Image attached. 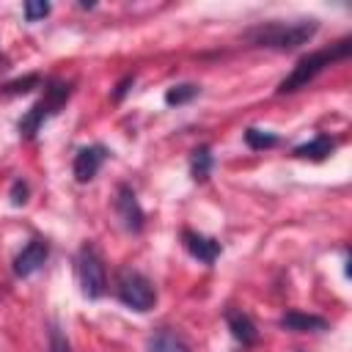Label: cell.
Masks as SVG:
<instances>
[{
	"label": "cell",
	"instance_id": "6da1fadb",
	"mask_svg": "<svg viewBox=\"0 0 352 352\" xmlns=\"http://www.w3.org/2000/svg\"><path fill=\"white\" fill-rule=\"evenodd\" d=\"M316 19H270V22H258L253 28L245 30V41L253 47H264V50H294L305 41L314 38L316 33Z\"/></svg>",
	"mask_w": 352,
	"mask_h": 352
},
{
	"label": "cell",
	"instance_id": "7a4b0ae2",
	"mask_svg": "<svg viewBox=\"0 0 352 352\" xmlns=\"http://www.w3.org/2000/svg\"><path fill=\"white\" fill-rule=\"evenodd\" d=\"M349 50H352V47H349V38H341V41L324 47V50H316V52L300 58V60L294 63V69L280 80L278 94H292V91L302 88V85H308V82H311L316 74H322L327 66H333L336 60H344V58L349 55Z\"/></svg>",
	"mask_w": 352,
	"mask_h": 352
},
{
	"label": "cell",
	"instance_id": "3957f363",
	"mask_svg": "<svg viewBox=\"0 0 352 352\" xmlns=\"http://www.w3.org/2000/svg\"><path fill=\"white\" fill-rule=\"evenodd\" d=\"M74 272H77V283L80 292L88 300H96L104 294L107 289V272H104V261L99 256V250L94 245H82L77 258H74Z\"/></svg>",
	"mask_w": 352,
	"mask_h": 352
},
{
	"label": "cell",
	"instance_id": "277c9868",
	"mask_svg": "<svg viewBox=\"0 0 352 352\" xmlns=\"http://www.w3.org/2000/svg\"><path fill=\"white\" fill-rule=\"evenodd\" d=\"M69 99V85L66 82H50L47 88H44V96L22 116V121H19V135L22 138H33L38 129H41V124L50 118V116H55L58 110H60V104Z\"/></svg>",
	"mask_w": 352,
	"mask_h": 352
},
{
	"label": "cell",
	"instance_id": "5b68a950",
	"mask_svg": "<svg viewBox=\"0 0 352 352\" xmlns=\"http://www.w3.org/2000/svg\"><path fill=\"white\" fill-rule=\"evenodd\" d=\"M116 294H118V300H121L126 308H132V311H148V308H154V302H157V289H154V283H151L146 275L135 272V270H124V272L118 275V280H116Z\"/></svg>",
	"mask_w": 352,
	"mask_h": 352
},
{
	"label": "cell",
	"instance_id": "8992f818",
	"mask_svg": "<svg viewBox=\"0 0 352 352\" xmlns=\"http://www.w3.org/2000/svg\"><path fill=\"white\" fill-rule=\"evenodd\" d=\"M47 256H50L47 242H44V239H30V242L16 253V258H14V275H16V278H30L33 272H38V270L44 267Z\"/></svg>",
	"mask_w": 352,
	"mask_h": 352
},
{
	"label": "cell",
	"instance_id": "52a82bcc",
	"mask_svg": "<svg viewBox=\"0 0 352 352\" xmlns=\"http://www.w3.org/2000/svg\"><path fill=\"white\" fill-rule=\"evenodd\" d=\"M104 160H107V148L99 146V143L80 148L77 157H74V165H72L74 179H77V182H91V179L99 173V168H102Z\"/></svg>",
	"mask_w": 352,
	"mask_h": 352
},
{
	"label": "cell",
	"instance_id": "ba28073f",
	"mask_svg": "<svg viewBox=\"0 0 352 352\" xmlns=\"http://www.w3.org/2000/svg\"><path fill=\"white\" fill-rule=\"evenodd\" d=\"M182 245H184V250H187L192 258H198V261H204V264H214L217 256H220V242H217V239L204 236V234L190 231V228L182 231Z\"/></svg>",
	"mask_w": 352,
	"mask_h": 352
},
{
	"label": "cell",
	"instance_id": "9c48e42d",
	"mask_svg": "<svg viewBox=\"0 0 352 352\" xmlns=\"http://www.w3.org/2000/svg\"><path fill=\"white\" fill-rule=\"evenodd\" d=\"M116 212H118V217L124 220V226H126L129 231H140V228H143V209H140V204H138L132 187H126V184L118 187Z\"/></svg>",
	"mask_w": 352,
	"mask_h": 352
},
{
	"label": "cell",
	"instance_id": "30bf717a",
	"mask_svg": "<svg viewBox=\"0 0 352 352\" xmlns=\"http://www.w3.org/2000/svg\"><path fill=\"white\" fill-rule=\"evenodd\" d=\"M226 324H228L231 336L242 346H250V344L258 341V330H256V324H253V319L248 314H242V311H226Z\"/></svg>",
	"mask_w": 352,
	"mask_h": 352
},
{
	"label": "cell",
	"instance_id": "8fae6325",
	"mask_svg": "<svg viewBox=\"0 0 352 352\" xmlns=\"http://www.w3.org/2000/svg\"><path fill=\"white\" fill-rule=\"evenodd\" d=\"M280 327L283 330H292V333H316V330H324L327 322L316 314H302V311H289L280 316Z\"/></svg>",
	"mask_w": 352,
	"mask_h": 352
},
{
	"label": "cell",
	"instance_id": "7c38bea8",
	"mask_svg": "<svg viewBox=\"0 0 352 352\" xmlns=\"http://www.w3.org/2000/svg\"><path fill=\"white\" fill-rule=\"evenodd\" d=\"M336 148V140L330 138V135H316V138H311L308 143H302V146H297L294 148V157H300V160H314V162H322L330 151Z\"/></svg>",
	"mask_w": 352,
	"mask_h": 352
},
{
	"label": "cell",
	"instance_id": "4fadbf2b",
	"mask_svg": "<svg viewBox=\"0 0 352 352\" xmlns=\"http://www.w3.org/2000/svg\"><path fill=\"white\" fill-rule=\"evenodd\" d=\"M148 352H192L190 344L173 330H157L148 338Z\"/></svg>",
	"mask_w": 352,
	"mask_h": 352
},
{
	"label": "cell",
	"instance_id": "5bb4252c",
	"mask_svg": "<svg viewBox=\"0 0 352 352\" xmlns=\"http://www.w3.org/2000/svg\"><path fill=\"white\" fill-rule=\"evenodd\" d=\"M212 173V154H209V146H198L192 154H190V176L195 182H206Z\"/></svg>",
	"mask_w": 352,
	"mask_h": 352
},
{
	"label": "cell",
	"instance_id": "9a60e30c",
	"mask_svg": "<svg viewBox=\"0 0 352 352\" xmlns=\"http://www.w3.org/2000/svg\"><path fill=\"white\" fill-rule=\"evenodd\" d=\"M198 96V85H192V82H182V85H170L168 91H165V104H187V102H192Z\"/></svg>",
	"mask_w": 352,
	"mask_h": 352
},
{
	"label": "cell",
	"instance_id": "2e32d148",
	"mask_svg": "<svg viewBox=\"0 0 352 352\" xmlns=\"http://www.w3.org/2000/svg\"><path fill=\"white\" fill-rule=\"evenodd\" d=\"M245 143H248L250 148H272V146L278 143V138H275L272 132H264V129L250 126V129L245 132Z\"/></svg>",
	"mask_w": 352,
	"mask_h": 352
},
{
	"label": "cell",
	"instance_id": "e0dca14e",
	"mask_svg": "<svg viewBox=\"0 0 352 352\" xmlns=\"http://www.w3.org/2000/svg\"><path fill=\"white\" fill-rule=\"evenodd\" d=\"M50 352H72V344H69V338L60 333L58 324L50 327Z\"/></svg>",
	"mask_w": 352,
	"mask_h": 352
},
{
	"label": "cell",
	"instance_id": "ac0fdd59",
	"mask_svg": "<svg viewBox=\"0 0 352 352\" xmlns=\"http://www.w3.org/2000/svg\"><path fill=\"white\" fill-rule=\"evenodd\" d=\"M22 11H25L28 22H38V19H44L50 14V3H25Z\"/></svg>",
	"mask_w": 352,
	"mask_h": 352
},
{
	"label": "cell",
	"instance_id": "d6986e66",
	"mask_svg": "<svg viewBox=\"0 0 352 352\" xmlns=\"http://www.w3.org/2000/svg\"><path fill=\"white\" fill-rule=\"evenodd\" d=\"M25 195H28V184H25V182H14V190H11V201L19 206V204H25Z\"/></svg>",
	"mask_w": 352,
	"mask_h": 352
},
{
	"label": "cell",
	"instance_id": "ffe728a7",
	"mask_svg": "<svg viewBox=\"0 0 352 352\" xmlns=\"http://www.w3.org/2000/svg\"><path fill=\"white\" fill-rule=\"evenodd\" d=\"M132 82H135V77H124V80L118 82V91H116V99H121V96H124V94L129 91V85H132Z\"/></svg>",
	"mask_w": 352,
	"mask_h": 352
}]
</instances>
